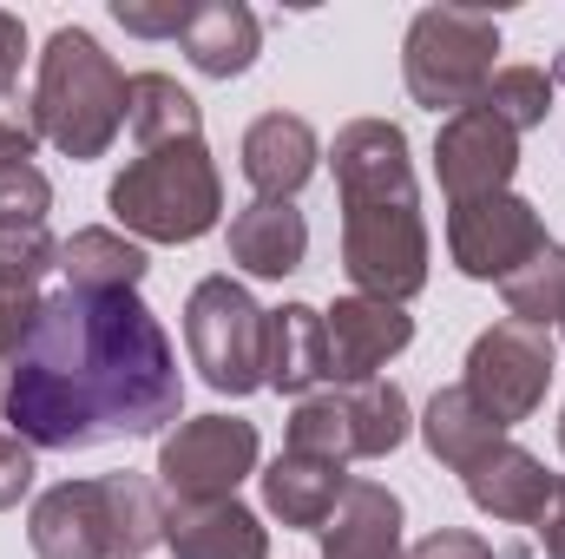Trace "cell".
I'll list each match as a JSON object with an SVG mask.
<instances>
[{
  "mask_svg": "<svg viewBox=\"0 0 565 559\" xmlns=\"http://www.w3.org/2000/svg\"><path fill=\"white\" fill-rule=\"evenodd\" d=\"M60 271V244L46 224H0V277L7 283H40Z\"/></svg>",
  "mask_w": 565,
  "mask_h": 559,
  "instance_id": "28",
  "label": "cell"
},
{
  "mask_svg": "<svg viewBox=\"0 0 565 559\" xmlns=\"http://www.w3.org/2000/svg\"><path fill=\"white\" fill-rule=\"evenodd\" d=\"M164 547L171 559H270V527L237 494L184 500V507H164Z\"/></svg>",
  "mask_w": 565,
  "mask_h": 559,
  "instance_id": "17",
  "label": "cell"
},
{
  "mask_svg": "<svg viewBox=\"0 0 565 559\" xmlns=\"http://www.w3.org/2000/svg\"><path fill=\"white\" fill-rule=\"evenodd\" d=\"M178 46H184V60L204 80H237V73L257 66L264 27H257V13L244 0H198V13H191V27H184Z\"/></svg>",
  "mask_w": 565,
  "mask_h": 559,
  "instance_id": "21",
  "label": "cell"
},
{
  "mask_svg": "<svg viewBox=\"0 0 565 559\" xmlns=\"http://www.w3.org/2000/svg\"><path fill=\"white\" fill-rule=\"evenodd\" d=\"M264 389L289 402L329 389V329L316 303H277L264 316Z\"/></svg>",
  "mask_w": 565,
  "mask_h": 559,
  "instance_id": "16",
  "label": "cell"
},
{
  "mask_svg": "<svg viewBox=\"0 0 565 559\" xmlns=\"http://www.w3.org/2000/svg\"><path fill=\"white\" fill-rule=\"evenodd\" d=\"M0 421H7V382H0Z\"/></svg>",
  "mask_w": 565,
  "mask_h": 559,
  "instance_id": "36",
  "label": "cell"
},
{
  "mask_svg": "<svg viewBox=\"0 0 565 559\" xmlns=\"http://www.w3.org/2000/svg\"><path fill=\"white\" fill-rule=\"evenodd\" d=\"M33 474H40V467H33V447H26L13 428H0V514L33 494Z\"/></svg>",
  "mask_w": 565,
  "mask_h": 559,
  "instance_id": "31",
  "label": "cell"
},
{
  "mask_svg": "<svg viewBox=\"0 0 565 559\" xmlns=\"http://www.w3.org/2000/svg\"><path fill=\"white\" fill-rule=\"evenodd\" d=\"M237 165H244V184L264 198V204H296V191L316 178L322 165V139L302 113H264L244 126L237 145Z\"/></svg>",
  "mask_w": 565,
  "mask_h": 559,
  "instance_id": "14",
  "label": "cell"
},
{
  "mask_svg": "<svg viewBox=\"0 0 565 559\" xmlns=\"http://www.w3.org/2000/svg\"><path fill=\"white\" fill-rule=\"evenodd\" d=\"M559 454H565V409H559Z\"/></svg>",
  "mask_w": 565,
  "mask_h": 559,
  "instance_id": "37",
  "label": "cell"
},
{
  "mask_svg": "<svg viewBox=\"0 0 565 559\" xmlns=\"http://www.w3.org/2000/svg\"><path fill=\"white\" fill-rule=\"evenodd\" d=\"M106 211L126 238L139 244H198L217 231L224 211V178L204 133L198 139H164L126 158V171L106 184Z\"/></svg>",
  "mask_w": 565,
  "mask_h": 559,
  "instance_id": "5",
  "label": "cell"
},
{
  "mask_svg": "<svg viewBox=\"0 0 565 559\" xmlns=\"http://www.w3.org/2000/svg\"><path fill=\"white\" fill-rule=\"evenodd\" d=\"M513 171H520V133L500 113H487L473 99L467 113L440 119V133H434V178H440L447 204L513 191Z\"/></svg>",
  "mask_w": 565,
  "mask_h": 559,
  "instance_id": "12",
  "label": "cell"
},
{
  "mask_svg": "<svg viewBox=\"0 0 565 559\" xmlns=\"http://www.w3.org/2000/svg\"><path fill=\"white\" fill-rule=\"evenodd\" d=\"M257 481H264V507L277 514L282 527H296V534H322L329 514L342 507V494H349L355 474H349L342 461H322V454H296V447H282Z\"/></svg>",
  "mask_w": 565,
  "mask_h": 559,
  "instance_id": "19",
  "label": "cell"
},
{
  "mask_svg": "<svg viewBox=\"0 0 565 559\" xmlns=\"http://www.w3.org/2000/svg\"><path fill=\"white\" fill-rule=\"evenodd\" d=\"M309 257V218L296 204H244L231 218V264L244 277H264V283H282L302 271Z\"/></svg>",
  "mask_w": 565,
  "mask_h": 559,
  "instance_id": "20",
  "label": "cell"
},
{
  "mask_svg": "<svg viewBox=\"0 0 565 559\" xmlns=\"http://www.w3.org/2000/svg\"><path fill=\"white\" fill-rule=\"evenodd\" d=\"M460 389L513 434L520 421H533L546 409V389H553V329H526V323L500 316L493 329L473 336Z\"/></svg>",
  "mask_w": 565,
  "mask_h": 559,
  "instance_id": "10",
  "label": "cell"
},
{
  "mask_svg": "<svg viewBox=\"0 0 565 559\" xmlns=\"http://www.w3.org/2000/svg\"><path fill=\"white\" fill-rule=\"evenodd\" d=\"M553 481H559V474H546V461H540L533 447H520V441H500L487 461H473V467L460 474L467 500H473L480 514L507 520V527H540V514H546V500H553Z\"/></svg>",
  "mask_w": 565,
  "mask_h": 559,
  "instance_id": "15",
  "label": "cell"
},
{
  "mask_svg": "<svg viewBox=\"0 0 565 559\" xmlns=\"http://www.w3.org/2000/svg\"><path fill=\"white\" fill-rule=\"evenodd\" d=\"M126 126H132L139 151L145 145H164V139H198L204 133V106L171 73H132V86H126Z\"/></svg>",
  "mask_w": 565,
  "mask_h": 559,
  "instance_id": "24",
  "label": "cell"
},
{
  "mask_svg": "<svg viewBox=\"0 0 565 559\" xmlns=\"http://www.w3.org/2000/svg\"><path fill=\"white\" fill-rule=\"evenodd\" d=\"M322 329H329V382H375L415 342L408 303L382 296H335V309H322Z\"/></svg>",
  "mask_w": 565,
  "mask_h": 559,
  "instance_id": "13",
  "label": "cell"
},
{
  "mask_svg": "<svg viewBox=\"0 0 565 559\" xmlns=\"http://www.w3.org/2000/svg\"><path fill=\"white\" fill-rule=\"evenodd\" d=\"M546 244H553L546 238V218L520 191H493V198L447 204V257H454L460 277H473V283H507L526 257H540Z\"/></svg>",
  "mask_w": 565,
  "mask_h": 559,
  "instance_id": "11",
  "label": "cell"
},
{
  "mask_svg": "<svg viewBox=\"0 0 565 559\" xmlns=\"http://www.w3.org/2000/svg\"><path fill=\"white\" fill-rule=\"evenodd\" d=\"M480 106H487V113H500L513 133L546 126V113H553V66H493V80H487Z\"/></svg>",
  "mask_w": 565,
  "mask_h": 559,
  "instance_id": "26",
  "label": "cell"
},
{
  "mask_svg": "<svg viewBox=\"0 0 565 559\" xmlns=\"http://www.w3.org/2000/svg\"><path fill=\"white\" fill-rule=\"evenodd\" d=\"M53 211V178L33 158H7L0 165V224H46Z\"/></svg>",
  "mask_w": 565,
  "mask_h": 559,
  "instance_id": "27",
  "label": "cell"
},
{
  "mask_svg": "<svg viewBox=\"0 0 565 559\" xmlns=\"http://www.w3.org/2000/svg\"><path fill=\"white\" fill-rule=\"evenodd\" d=\"M402 494L382 481H349L342 507L316 534L322 559H408V527H402Z\"/></svg>",
  "mask_w": 565,
  "mask_h": 559,
  "instance_id": "18",
  "label": "cell"
},
{
  "mask_svg": "<svg viewBox=\"0 0 565 559\" xmlns=\"http://www.w3.org/2000/svg\"><path fill=\"white\" fill-rule=\"evenodd\" d=\"M559 329H565V323H559Z\"/></svg>",
  "mask_w": 565,
  "mask_h": 559,
  "instance_id": "38",
  "label": "cell"
},
{
  "mask_svg": "<svg viewBox=\"0 0 565 559\" xmlns=\"http://www.w3.org/2000/svg\"><path fill=\"white\" fill-rule=\"evenodd\" d=\"M415 428V409L402 395V382L375 376V382H329L316 395H302L289 409V428H282V447L296 454H322V461H382L408 441Z\"/></svg>",
  "mask_w": 565,
  "mask_h": 559,
  "instance_id": "7",
  "label": "cell"
},
{
  "mask_svg": "<svg viewBox=\"0 0 565 559\" xmlns=\"http://www.w3.org/2000/svg\"><path fill=\"white\" fill-rule=\"evenodd\" d=\"M264 461L257 421L244 415H191L158 441V494L164 507L184 500H231Z\"/></svg>",
  "mask_w": 565,
  "mask_h": 559,
  "instance_id": "9",
  "label": "cell"
},
{
  "mask_svg": "<svg viewBox=\"0 0 565 559\" xmlns=\"http://www.w3.org/2000/svg\"><path fill=\"white\" fill-rule=\"evenodd\" d=\"M198 0H113V20L139 40H184Z\"/></svg>",
  "mask_w": 565,
  "mask_h": 559,
  "instance_id": "29",
  "label": "cell"
},
{
  "mask_svg": "<svg viewBox=\"0 0 565 559\" xmlns=\"http://www.w3.org/2000/svg\"><path fill=\"white\" fill-rule=\"evenodd\" d=\"M184 415V376L164 323L139 289H60L7 376V421L40 454H79L99 441H145Z\"/></svg>",
  "mask_w": 565,
  "mask_h": 559,
  "instance_id": "1",
  "label": "cell"
},
{
  "mask_svg": "<svg viewBox=\"0 0 565 559\" xmlns=\"http://www.w3.org/2000/svg\"><path fill=\"white\" fill-rule=\"evenodd\" d=\"M40 126H33V99H20V93H0V165L7 158H33L40 151Z\"/></svg>",
  "mask_w": 565,
  "mask_h": 559,
  "instance_id": "32",
  "label": "cell"
},
{
  "mask_svg": "<svg viewBox=\"0 0 565 559\" xmlns=\"http://www.w3.org/2000/svg\"><path fill=\"white\" fill-rule=\"evenodd\" d=\"M493 53H500V20L493 13H480V7H422L408 20V40H402L408 99L427 106L434 119L467 113L493 80Z\"/></svg>",
  "mask_w": 565,
  "mask_h": 559,
  "instance_id": "6",
  "label": "cell"
},
{
  "mask_svg": "<svg viewBox=\"0 0 565 559\" xmlns=\"http://www.w3.org/2000/svg\"><path fill=\"white\" fill-rule=\"evenodd\" d=\"M264 316L257 296L231 271L191 283L184 296V349H191V369L217 389V395H257L264 389Z\"/></svg>",
  "mask_w": 565,
  "mask_h": 559,
  "instance_id": "8",
  "label": "cell"
},
{
  "mask_svg": "<svg viewBox=\"0 0 565 559\" xmlns=\"http://www.w3.org/2000/svg\"><path fill=\"white\" fill-rule=\"evenodd\" d=\"M540 547H546V559H565V481H553V500L540 514Z\"/></svg>",
  "mask_w": 565,
  "mask_h": 559,
  "instance_id": "35",
  "label": "cell"
},
{
  "mask_svg": "<svg viewBox=\"0 0 565 559\" xmlns=\"http://www.w3.org/2000/svg\"><path fill=\"white\" fill-rule=\"evenodd\" d=\"M126 66L86 33V27H53V40L40 46V73H33V126L73 165L106 158L113 139L126 133Z\"/></svg>",
  "mask_w": 565,
  "mask_h": 559,
  "instance_id": "4",
  "label": "cell"
},
{
  "mask_svg": "<svg viewBox=\"0 0 565 559\" xmlns=\"http://www.w3.org/2000/svg\"><path fill=\"white\" fill-rule=\"evenodd\" d=\"M422 441H427V454H434L447 474H467L473 461H487V454H493L500 441H513V434L487 415L460 382H447V389H434V402H427Z\"/></svg>",
  "mask_w": 565,
  "mask_h": 559,
  "instance_id": "22",
  "label": "cell"
},
{
  "mask_svg": "<svg viewBox=\"0 0 565 559\" xmlns=\"http://www.w3.org/2000/svg\"><path fill=\"white\" fill-rule=\"evenodd\" d=\"M40 283H7L0 277V362H13L20 349H26V336H33V323H40Z\"/></svg>",
  "mask_w": 565,
  "mask_h": 559,
  "instance_id": "30",
  "label": "cell"
},
{
  "mask_svg": "<svg viewBox=\"0 0 565 559\" xmlns=\"http://www.w3.org/2000/svg\"><path fill=\"white\" fill-rule=\"evenodd\" d=\"M60 271H66V289H86V296H106V289H139L151 257H145L139 238L113 231V224H86L60 244Z\"/></svg>",
  "mask_w": 565,
  "mask_h": 559,
  "instance_id": "23",
  "label": "cell"
},
{
  "mask_svg": "<svg viewBox=\"0 0 565 559\" xmlns=\"http://www.w3.org/2000/svg\"><path fill=\"white\" fill-rule=\"evenodd\" d=\"M33 559H145L164 547V494L151 474L53 481L26 514Z\"/></svg>",
  "mask_w": 565,
  "mask_h": 559,
  "instance_id": "3",
  "label": "cell"
},
{
  "mask_svg": "<svg viewBox=\"0 0 565 559\" xmlns=\"http://www.w3.org/2000/svg\"><path fill=\"white\" fill-rule=\"evenodd\" d=\"M335 191H342V271L355 296L415 303L427 289V218L415 191L408 133L395 119H349L335 145Z\"/></svg>",
  "mask_w": 565,
  "mask_h": 559,
  "instance_id": "2",
  "label": "cell"
},
{
  "mask_svg": "<svg viewBox=\"0 0 565 559\" xmlns=\"http://www.w3.org/2000/svg\"><path fill=\"white\" fill-rule=\"evenodd\" d=\"M507 316L526 329H559L565 323V244H546L540 257H526L513 277L500 283Z\"/></svg>",
  "mask_w": 565,
  "mask_h": 559,
  "instance_id": "25",
  "label": "cell"
},
{
  "mask_svg": "<svg viewBox=\"0 0 565 559\" xmlns=\"http://www.w3.org/2000/svg\"><path fill=\"white\" fill-rule=\"evenodd\" d=\"M20 60H26V27L20 13L0 7V93H20Z\"/></svg>",
  "mask_w": 565,
  "mask_h": 559,
  "instance_id": "34",
  "label": "cell"
},
{
  "mask_svg": "<svg viewBox=\"0 0 565 559\" xmlns=\"http://www.w3.org/2000/svg\"><path fill=\"white\" fill-rule=\"evenodd\" d=\"M408 559H493V547L480 534H467V527H434L427 540L408 547Z\"/></svg>",
  "mask_w": 565,
  "mask_h": 559,
  "instance_id": "33",
  "label": "cell"
}]
</instances>
